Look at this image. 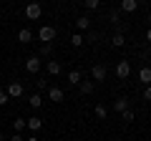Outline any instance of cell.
Wrapping results in <instances>:
<instances>
[{"label":"cell","mask_w":151,"mask_h":141,"mask_svg":"<svg viewBox=\"0 0 151 141\" xmlns=\"http://www.w3.org/2000/svg\"><path fill=\"white\" fill-rule=\"evenodd\" d=\"M40 13H43V5H40V3H28L25 5V18L28 20H38Z\"/></svg>","instance_id":"obj_1"},{"label":"cell","mask_w":151,"mask_h":141,"mask_svg":"<svg viewBox=\"0 0 151 141\" xmlns=\"http://www.w3.org/2000/svg\"><path fill=\"white\" fill-rule=\"evenodd\" d=\"M38 38L43 40V45H45V43L50 45V40L55 38V28H53V25H43L40 30H38Z\"/></svg>","instance_id":"obj_2"},{"label":"cell","mask_w":151,"mask_h":141,"mask_svg":"<svg viewBox=\"0 0 151 141\" xmlns=\"http://www.w3.org/2000/svg\"><path fill=\"white\" fill-rule=\"evenodd\" d=\"M116 76H119L121 81H126V78L131 76V63H129V60H119V65H116Z\"/></svg>","instance_id":"obj_3"},{"label":"cell","mask_w":151,"mask_h":141,"mask_svg":"<svg viewBox=\"0 0 151 141\" xmlns=\"http://www.w3.org/2000/svg\"><path fill=\"white\" fill-rule=\"evenodd\" d=\"M40 65H43V60L38 58V55L25 58V70H28V73H38V70H40Z\"/></svg>","instance_id":"obj_4"},{"label":"cell","mask_w":151,"mask_h":141,"mask_svg":"<svg viewBox=\"0 0 151 141\" xmlns=\"http://www.w3.org/2000/svg\"><path fill=\"white\" fill-rule=\"evenodd\" d=\"M48 101H53V103H63L65 101V93L60 91V88H48Z\"/></svg>","instance_id":"obj_5"},{"label":"cell","mask_w":151,"mask_h":141,"mask_svg":"<svg viewBox=\"0 0 151 141\" xmlns=\"http://www.w3.org/2000/svg\"><path fill=\"white\" fill-rule=\"evenodd\" d=\"M8 96H10V98H18V96H23V83L20 81H13L10 83V86H8Z\"/></svg>","instance_id":"obj_6"},{"label":"cell","mask_w":151,"mask_h":141,"mask_svg":"<svg viewBox=\"0 0 151 141\" xmlns=\"http://www.w3.org/2000/svg\"><path fill=\"white\" fill-rule=\"evenodd\" d=\"M91 76H93V81H106V65L96 63V65L91 68Z\"/></svg>","instance_id":"obj_7"},{"label":"cell","mask_w":151,"mask_h":141,"mask_svg":"<svg viewBox=\"0 0 151 141\" xmlns=\"http://www.w3.org/2000/svg\"><path fill=\"white\" fill-rule=\"evenodd\" d=\"M45 70H48L50 76H60V70H63V65H60L58 60H45Z\"/></svg>","instance_id":"obj_8"},{"label":"cell","mask_w":151,"mask_h":141,"mask_svg":"<svg viewBox=\"0 0 151 141\" xmlns=\"http://www.w3.org/2000/svg\"><path fill=\"white\" fill-rule=\"evenodd\" d=\"M25 126L30 131H40L43 129V119H38V116H30V119H25Z\"/></svg>","instance_id":"obj_9"},{"label":"cell","mask_w":151,"mask_h":141,"mask_svg":"<svg viewBox=\"0 0 151 141\" xmlns=\"http://www.w3.org/2000/svg\"><path fill=\"white\" fill-rule=\"evenodd\" d=\"M113 109L119 111V114H124L126 109H131V101H129V98H124V96H121V98H116V101H113Z\"/></svg>","instance_id":"obj_10"},{"label":"cell","mask_w":151,"mask_h":141,"mask_svg":"<svg viewBox=\"0 0 151 141\" xmlns=\"http://www.w3.org/2000/svg\"><path fill=\"white\" fill-rule=\"evenodd\" d=\"M139 81L144 83V86H151V68L149 65H144V68L139 70Z\"/></svg>","instance_id":"obj_11"},{"label":"cell","mask_w":151,"mask_h":141,"mask_svg":"<svg viewBox=\"0 0 151 141\" xmlns=\"http://www.w3.org/2000/svg\"><path fill=\"white\" fill-rule=\"evenodd\" d=\"M81 81H83L81 70H70V73H68V83H70V86H81Z\"/></svg>","instance_id":"obj_12"},{"label":"cell","mask_w":151,"mask_h":141,"mask_svg":"<svg viewBox=\"0 0 151 141\" xmlns=\"http://www.w3.org/2000/svg\"><path fill=\"white\" fill-rule=\"evenodd\" d=\"M121 10L124 13H136L139 10V3H136V0H124V3H121Z\"/></svg>","instance_id":"obj_13"},{"label":"cell","mask_w":151,"mask_h":141,"mask_svg":"<svg viewBox=\"0 0 151 141\" xmlns=\"http://www.w3.org/2000/svg\"><path fill=\"white\" fill-rule=\"evenodd\" d=\"M111 43L116 45V48H124V45H126V35L116 30V33H113V38H111Z\"/></svg>","instance_id":"obj_14"},{"label":"cell","mask_w":151,"mask_h":141,"mask_svg":"<svg viewBox=\"0 0 151 141\" xmlns=\"http://www.w3.org/2000/svg\"><path fill=\"white\" fill-rule=\"evenodd\" d=\"M76 28H78V30H88V28H91V18H88V15H81L78 20H76Z\"/></svg>","instance_id":"obj_15"},{"label":"cell","mask_w":151,"mask_h":141,"mask_svg":"<svg viewBox=\"0 0 151 141\" xmlns=\"http://www.w3.org/2000/svg\"><path fill=\"white\" fill-rule=\"evenodd\" d=\"M28 103H30V109H40V106H43V96H40V93H33V96L28 98Z\"/></svg>","instance_id":"obj_16"},{"label":"cell","mask_w":151,"mask_h":141,"mask_svg":"<svg viewBox=\"0 0 151 141\" xmlns=\"http://www.w3.org/2000/svg\"><path fill=\"white\" fill-rule=\"evenodd\" d=\"M78 88H81V93H83V96H91L96 86H93V81H81V86H78Z\"/></svg>","instance_id":"obj_17"},{"label":"cell","mask_w":151,"mask_h":141,"mask_svg":"<svg viewBox=\"0 0 151 141\" xmlns=\"http://www.w3.org/2000/svg\"><path fill=\"white\" fill-rule=\"evenodd\" d=\"M18 40H20V43H30V40H33V33L28 30V28H23V30L18 33Z\"/></svg>","instance_id":"obj_18"},{"label":"cell","mask_w":151,"mask_h":141,"mask_svg":"<svg viewBox=\"0 0 151 141\" xmlns=\"http://www.w3.org/2000/svg\"><path fill=\"white\" fill-rule=\"evenodd\" d=\"M83 43H86V40H83V35H81V33H73V35H70V45H76V48H81Z\"/></svg>","instance_id":"obj_19"},{"label":"cell","mask_w":151,"mask_h":141,"mask_svg":"<svg viewBox=\"0 0 151 141\" xmlns=\"http://www.w3.org/2000/svg\"><path fill=\"white\" fill-rule=\"evenodd\" d=\"M108 20H111L113 25L119 28V33H121V20H119V10H111V13H108Z\"/></svg>","instance_id":"obj_20"},{"label":"cell","mask_w":151,"mask_h":141,"mask_svg":"<svg viewBox=\"0 0 151 141\" xmlns=\"http://www.w3.org/2000/svg\"><path fill=\"white\" fill-rule=\"evenodd\" d=\"M23 129H25V119H15L13 121V131H15V134H23Z\"/></svg>","instance_id":"obj_21"},{"label":"cell","mask_w":151,"mask_h":141,"mask_svg":"<svg viewBox=\"0 0 151 141\" xmlns=\"http://www.w3.org/2000/svg\"><path fill=\"white\" fill-rule=\"evenodd\" d=\"M106 116H108V111H106V106H103V103H98V106H96V119H106Z\"/></svg>","instance_id":"obj_22"},{"label":"cell","mask_w":151,"mask_h":141,"mask_svg":"<svg viewBox=\"0 0 151 141\" xmlns=\"http://www.w3.org/2000/svg\"><path fill=\"white\" fill-rule=\"evenodd\" d=\"M134 119H136V116H134V111H131V109H126L124 114H121V121H126V124H131Z\"/></svg>","instance_id":"obj_23"},{"label":"cell","mask_w":151,"mask_h":141,"mask_svg":"<svg viewBox=\"0 0 151 141\" xmlns=\"http://www.w3.org/2000/svg\"><path fill=\"white\" fill-rule=\"evenodd\" d=\"M50 53H53V45H48V43H45V45H40V55H45V58H48Z\"/></svg>","instance_id":"obj_24"},{"label":"cell","mask_w":151,"mask_h":141,"mask_svg":"<svg viewBox=\"0 0 151 141\" xmlns=\"http://www.w3.org/2000/svg\"><path fill=\"white\" fill-rule=\"evenodd\" d=\"M98 5H101V3H98V0H86V10H96Z\"/></svg>","instance_id":"obj_25"},{"label":"cell","mask_w":151,"mask_h":141,"mask_svg":"<svg viewBox=\"0 0 151 141\" xmlns=\"http://www.w3.org/2000/svg\"><path fill=\"white\" fill-rule=\"evenodd\" d=\"M8 101H10V96H8V93L5 91H0V106H5V103Z\"/></svg>","instance_id":"obj_26"},{"label":"cell","mask_w":151,"mask_h":141,"mask_svg":"<svg viewBox=\"0 0 151 141\" xmlns=\"http://www.w3.org/2000/svg\"><path fill=\"white\" fill-rule=\"evenodd\" d=\"M144 101H151V86H144Z\"/></svg>","instance_id":"obj_27"},{"label":"cell","mask_w":151,"mask_h":141,"mask_svg":"<svg viewBox=\"0 0 151 141\" xmlns=\"http://www.w3.org/2000/svg\"><path fill=\"white\" fill-rule=\"evenodd\" d=\"M10 141H25V139H23V134H13V136H10Z\"/></svg>","instance_id":"obj_28"},{"label":"cell","mask_w":151,"mask_h":141,"mask_svg":"<svg viewBox=\"0 0 151 141\" xmlns=\"http://www.w3.org/2000/svg\"><path fill=\"white\" fill-rule=\"evenodd\" d=\"M146 40H149V43H151V28H149V30H146Z\"/></svg>","instance_id":"obj_29"},{"label":"cell","mask_w":151,"mask_h":141,"mask_svg":"<svg viewBox=\"0 0 151 141\" xmlns=\"http://www.w3.org/2000/svg\"><path fill=\"white\" fill-rule=\"evenodd\" d=\"M25 141H40V139H38V136H30V139H25Z\"/></svg>","instance_id":"obj_30"},{"label":"cell","mask_w":151,"mask_h":141,"mask_svg":"<svg viewBox=\"0 0 151 141\" xmlns=\"http://www.w3.org/2000/svg\"><path fill=\"white\" fill-rule=\"evenodd\" d=\"M146 20H149V25H151V13H149V18H146Z\"/></svg>","instance_id":"obj_31"},{"label":"cell","mask_w":151,"mask_h":141,"mask_svg":"<svg viewBox=\"0 0 151 141\" xmlns=\"http://www.w3.org/2000/svg\"><path fill=\"white\" fill-rule=\"evenodd\" d=\"M0 141H5V139H3V134H0Z\"/></svg>","instance_id":"obj_32"}]
</instances>
